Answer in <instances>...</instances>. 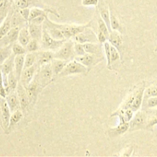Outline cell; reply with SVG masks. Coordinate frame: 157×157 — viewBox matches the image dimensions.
<instances>
[{"mask_svg": "<svg viewBox=\"0 0 157 157\" xmlns=\"http://www.w3.org/2000/svg\"><path fill=\"white\" fill-rule=\"evenodd\" d=\"M154 52H157V46H156V48H155V51H154Z\"/></svg>", "mask_w": 157, "mask_h": 157, "instance_id": "obj_48", "label": "cell"}, {"mask_svg": "<svg viewBox=\"0 0 157 157\" xmlns=\"http://www.w3.org/2000/svg\"><path fill=\"white\" fill-rule=\"evenodd\" d=\"M1 112H2V126L5 130L9 128V122H10V117L12 115L10 108L6 102V99L2 98V101L1 104Z\"/></svg>", "mask_w": 157, "mask_h": 157, "instance_id": "obj_15", "label": "cell"}, {"mask_svg": "<svg viewBox=\"0 0 157 157\" xmlns=\"http://www.w3.org/2000/svg\"><path fill=\"white\" fill-rule=\"evenodd\" d=\"M157 96V86H152V87H148L145 89L144 95V101H147L148 98H152V97Z\"/></svg>", "mask_w": 157, "mask_h": 157, "instance_id": "obj_36", "label": "cell"}, {"mask_svg": "<svg viewBox=\"0 0 157 157\" xmlns=\"http://www.w3.org/2000/svg\"><path fill=\"white\" fill-rule=\"evenodd\" d=\"M54 52L49 50H42L36 52V64L38 66L48 64L54 58Z\"/></svg>", "mask_w": 157, "mask_h": 157, "instance_id": "obj_13", "label": "cell"}, {"mask_svg": "<svg viewBox=\"0 0 157 157\" xmlns=\"http://www.w3.org/2000/svg\"><path fill=\"white\" fill-rule=\"evenodd\" d=\"M38 64H35L32 67H27V68H25L23 70L21 75V78H20L19 82H21V84L25 87H27L32 82V80L34 79V78L35 76V74L37 72V70H38Z\"/></svg>", "mask_w": 157, "mask_h": 157, "instance_id": "obj_9", "label": "cell"}, {"mask_svg": "<svg viewBox=\"0 0 157 157\" xmlns=\"http://www.w3.org/2000/svg\"><path fill=\"white\" fill-rule=\"evenodd\" d=\"M129 129H130V123L120 121L119 124L116 127L110 128L109 130V134H110V136H113V137L121 136V135L124 134L126 132L128 131Z\"/></svg>", "mask_w": 157, "mask_h": 157, "instance_id": "obj_19", "label": "cell"}, {"mask_svg": "<svg viewBox=\"0 0 157 157\" xmlns=\"http://www.w3.org/2000/svg\"><path fill=\"white\" fill-rule=\"evenodd\" d=\"M108 41L110 43L111 45L114 46L119 52H121V46H122L123 44V39L118 31H111L110 32Z\"/></svg>", "mask_w": 157, "mask_h": 157, "instance_id": "obj_22", "label": "cell"}, {"mask_svg": "<svg viewBox=\"0 0 157 157\" xmlns=\"http://www.w3.org/2000/svg\"><path fill=\"white\" fill-rule=\"evenodd\" d=\"M25 55H15V67H14V72L16 75L18 81H20L21 73L24 70L25 66Z\"/></svg>", "mask_w": 157, "mask_h": 157, "instance_id": "obj_21", "label": "cell"}, {"mask_svg": "<svg viewBox=\"0 0 157 157\" xmlns=\"http://www.w3.org/2000/svg\"><path fill=\"white\" fill-rule=\"evenodd\" d=\"M145 103L147 104V108H154V107H157V96L148 98L147 101H145Z\"/></svg>", "mask_w": 157, "mask_h": 157, "instance_id": "obj_42", "label": "cell"}, {"mask_svg": "<svg viewBox=\"0 0 157 157\" xmlns=\"http://www.w3.org/2000/svg\"><path fill=\"white\" fill-rule=\"evenodd\" d=\"M98 11L101 18L105 21L107 25L108 26L109 30L111 32V28H110V9L105 5V3L103 2L102 1H100L98 5Z\"/></svg>", "mask_w": 157, "mask_h": 157, "instance_id": "obj_17", "label": "cell"}, {"mask_svg": "<svg viewBox=\"0 0 157 157\" xmlns=\"http://www.w3.org/2000/svg\"><path fill=\"white\" fill-rule=\"evenodd\" d=\"M12 29V23H11L10 17H6V19L3 21L2 24L0 25V39L4 38L9 30Z\"/></svg>", "mask_w": 157, "mask_h": 157, "instance_id": "obj_26", "label": "cell"}, {"mask_svg": "<svg viewBox=\"0 0 157 157\" xmlns=\"http://www.w3.org/2000/svg\"><path fill=\"white\" fill-rule=\"evenodd\" d=\"M110 28H111L112 31H118V32H121L122 28H121V24H120L119 21H118L117 18L116 17L115 14L110 10Z\"/></svg>", "mask_w": 157, "mask_h": 157, "instance_id": "obj_31", "label": "cell"}, {"mask_svg": "<svg viewBox=\"0 0 157 157\" xmlns=\"http://www.w3.org/2000/svg\"><path fill=\"white\" fill-rule=\"evenodd\" d=\"M28 28L32 39H36L41 41L43 33V25H35L29 22Z\"/></svg>", "mask_w": 157, "mask_h": 157, "instance_id": "obj_18", "label": "cell"}, {"mask_svg": "<svg viewBox=\"0 0 157 157\" xmlns=\"http://www.w3.org/2000/svg\"><path fill=\"white\" fill-rule=\"evenodd\" d=\"M148 116L147 113L144 111H136V114L133 115V117L130 121V130H138V129L145 128L147 126Z\"/></svg>", "mask_w": 157, "mask_h": 157, "instance_id": "obj_7", "label": "cell"}, {"mask_svg": "<svg viewBox=\"0 0 157 157\" xmlns=\"http://www.w3.org/2000/svg\"><path fill=\"white\" fill-rule=\"evenodd\" d=\"M15 57L13 53L1 64V70L3 75H8L11 71H14L15 67Z\"/></svg>", "mask_w": 157, "mask_h": 157, "instance_id": "obj_20", "label": "cell"}, {"mask_svg": "<svg viewBox=\"0 0 157 157\" xmlns=\"http://www.w3.org/2000/svg\"><path fill=\"white\" fill-rule=\"evenodd\" d=\"M75 59L79 61L82 64H84V66H86L88 68V71H90V69L91 67H93L94 66H95L96 64L101 62L103 61V59H104V57L102 55L86 53L85 55H82V56L75 57Z\"/></svg>", "mask_w": 157, "mask_h": 157, "instance_id": "obj_6", "label": "cell"}, {"mask_svg": "<svg viewBox=\"0 0 157 157\" xmlns=\"http://www.w3.org/2000/svg\"><path fill=\"white\" fill-rule=\"evenodd\" d=\"M97 36H98V41H99V43H101V44H104V42L108 41V38L102 32L99 30H98V34H97Z\"/></svg>", "mask_w": 157, "mask_h": 157, "instance_id": "obj_45", "label": "cell"}, {"mask_svg": "<svg viewBox=\"0 0 157 157\" xmlns=\"http://www.w3.org/2000/svg\"><path fill=\"white\" fill-rule=\"evenodd\" d=\"M102 44L101 43L98 44L97 42H88L83 44V45L86 53L102 55Z\"/></svg>", "mask_w": 157, "mask_h": 157, "instance_id": "obj_23", "label": "cell"}, {"mask_svg": "<svg viewBox=\"0 0 157 157\" xmlns=\"http://www.w3.org/2000/svg\"><path fill=\"white\" fill-rule=\"evenodd\" d=\"M18 82H19V81H18V78H17L14 71H11L10 73L8 75V84H9L10 91L16 90Z\"/></svg>", "mask_w": 157, "mask_h": 157, "instance_id": "obj_28", "label": "cell"}, {"mask_svg": "<svg viewBox=\"0 0 157 157\" xmlns=\"http://www.w3.org/2000/svg\"><path fill=\"white\" fill-rule=\"evenodd\" d=\"M98 30L101 31V32H102L103 33H104V35H105L106 36L109 38L110 32V30H109L108 26L107 25V24L105 23V21H104V20L101 18V16H100V18L98 19Z\"/></svg>", "mask_w": 157, "mask_h": 157, "instance_id": "obj_35", "label": "cell"}, {"mask_svg": "<svg viewBox=\"0 0 157 157\" xmlns=\"http://www.w3.org/2000/svg\"><path fill=\"white\" fill-rule=\"evenodd\" d=\"M36 64V52H28L25 55L24 69Z\"/></svg>", "mask_w": 157, "mask_h": 157, "instance_id": "obj_27", "label": "cell"}, {"mask_svg": "<svg viewBox=\"0 0 157 157\" xmlns=\"http://www.w3.org/2000/svg\"><path fill=\"white\" fill-rule=\"evenodd\" d=\"M12 54V44L4 46V47H0V64H2L3 61L7 59Z\"/></svg>", "mask_w": 157, "mask_h": 157, "instance_id": "obj_29", "label": "cell"}, {"mask_svg": "<svg viewBox=\"0 0 157 157\" xmlns=\"http://www.w3.org/2000/svg\"><path fill=\"white\" fill-rule=\"evenodd\" d=\"M133 114H134V112H133V110H132V109L121 107V108L118 109L117 111H115L114 113H112V114L110 115V117L117 116L119 117L120 121H121V122L130 123V121H131L132 118L133 117Z\"/></svg>", "mask_w": 157, "mask_h": 157, "instance_id": "obj_12", "label": "cell"}, {"mask_svg": "<svg viewBox=\"0 0 157 157\" xmlns=\"http://www.w3.org/2000/svg\"><path fill=\"white\" fill-rule=\"evenodd\" d=\"M19 13L21 14V16L26 20V21H29V14H30V9L26 8V9H20Z\"/></svg>", "mask_w": 157, "mask_h": 157, "instance_id": "obj_47", "label": "cell"}, {"mask_svg": "<svg viewBox=\"0 0 157 157\" xmlns=\"http://www.w3.org/2000/svg\"><path fill=\"white\" fill-rule=\"evenodd\" d=\"M81 2L84 6H98L99 0H82Z\"/></svg>", "mask_w": 157, "mask_h": 157, "instance_id": "obj_46", "label": "cell"}, {"mask_svg": "<svg viewBox=\"0 0 157 157\" xmlns=\"http://www.w3.org/2000/svg\"><path fill=\"white\" fill-rule=\"evenodd\" d=\"M8 7L7 0H0V21L3 19L6 15Z\"/></svg>", "mask_w": 157, "mask_h": 157, "instance_id": "obj_38", "label": "cell"}, {"mask_svg": "<svg viewBox=\"0 0 157 157\" xmlns=\"http://www.w3.org/2000/svg\"><path fill=\"white\" fill-rule=\"evenodd\" d=\"M41 48L40 41L36 39H31V41L28 43L25 46L26 51L28 52H37Z\"/></svg>", "mask_w": 157, "mask_h": 157, "instance_id": "obj_32", "label": "cell"}, {"mask_svg": "<svg viewBox=\"0 0 157 157\" xmlns=\"http://www.w3.org/2000/svg\"><path fill=\"white\" fill-rule=\"evenodd\" d=\"M157 124V117H148V121H147L146 129L147 130H153V127Z\"/></svg>", "mask_w": 157, "mask_h": 157, "instance_id": "obj_41", "label": "cell"}, {"mask_svg": "<svg viewBox=\"0 0 157 157\" xmlns=\"http://www.w3.org/2000/svg\"><path fill=\"white\" fill-rule=\"evenodd\" d=\"M88 71V68L84 64L80 63L77 60L73 59L68 61L63 69L62 71L59 74L58 76L61 78H64L66 76L72 75H78V74H86Z\"/></svg>", "mask_w": 157, "mask_h": 157, "instance_id": "obj_4", "label": "cell"}, {"mask_svg": "<svg viewBox=\"0 0 157 157\" xmlns=\"http://www.w3.org/2000/svg\"><path fill=\"white\" fill-rule=\"evenodd\" d=\"M66 40H56L52 38L50 34L44 28H43L42 38H41L40 44H41V48L42 50H49L52 52H55L58 50L60 47L63 44V43Z\"/></svg>", "mask_w": 157, "mask_h": 157, "instance_id": "obj_5", "label": "cell"}, {"mask_svg": "<svg viewBox=\"0 0 157 157\" xmlns=\"http://www.w3.org/2000/svg\"><path fill=\"white\" fill-rule=\"evenodd\" d=\"M48 15H40V16H38L36 17V18L32 19L31 21H29V22L33 23V24L35 25H43Z\"/></svg>", "mask_w": 157, "mask_h": 157, "instance_id": "obj_43", "label": "cell"}, {"mask_svg": "<svg viewBox=\"0 0 157 157\" xmlns=\"http://www.w3.org/2000/svg\"><path fill=\"white\" fill-rule=\"evenodd\" d=\"M74 43L75 41L66 40L62 45L54 52V58H58L67 61L75 59V54L74 51Z\"/></svg>", "mask_w": 157, "mask_h": 157, "instance_id": "obj_3", "label": "cell"}, {"mask_svg": "<svg viewBox=\"0 0 157 157\" xmlns=\"http://www.w3.org/2000/svg\"><path fill=\"white\" fill-rule=\"evenodd\" d=\"M144 91H145V86L144 84L142 87H140L130 96H129L127 101L123 104L122 107L132 109L133 112L138 111L142 106Z\"/></svg>", "mask_w": 157, "mask_h": 157, "instance_id": "obj_2", "label": "cell"}, {"mask_svg": "<svg viewBox=\"0 0 157 157\" xmlns=\"http://www.w3.org/2000/svg\"><path fill=\"white\" fill-rule=\"evenodd\" d=\"M67 62L68 61H64V60L53 58L52 61H51V64H52V70H53L55 75H59V74L62 71V70L64 68Z\"/></svg>", "mask_w": 157, "mask_h": 157, "instance_id": "obj_25", "label": "cell"}, {"mask_svg": "<svg viewBox=\"0 0 157 157\" xmlns=\"http://www.w3.org/2000/svg\"><path fill=\"white\" fill-rule=\"evenodd\" d=\"M5 99H6V102H7L8 105H9L12 113L15 112V110H19L20 103L19 100H18V94H17L16 90H12V91L9 92V93L6 95Z\"/></svg>", "mask_w": 157, "mask_h": 157, "instance_id": "obj_14", "label": "cell"}, {"mask_svg": "<svg viewBox=\"0 0 157 157\" xmlns=\"http://www.w3.org/2000/svg\"><path fill=\"white\" fill-rule=\"evenodd\" d=\"M23 117V114H22V112L21 110H15V112L12 113V115H11V117H10V122H9V127H12V126L15 125L16 124H18Z\"/></svg>", "mask_w": 157, "mask_h": 157, "instance_id": "obj_33", "label": "cell"}, {"mask_svg": "<svg viewBox=\"0 0 157 157\" xmlns=\"http://www.w3.org/2000/svg\"><path fill=\"white\" fill-rule=\"evenodd\" d=\"M75 41L81 44H85L88 42H98V36L91 30L90 27H87L83 32L78 34L74 37Z\"/></svg>", "mask_w": 157, "mask_h": 157, "instance_id": "obj_8", "label": "cell"}, {"mask_svg": "<svg viewBox=\"0 0 157 157\" xmlns=\"http://www.w3.org/2000/svg\"><path fill=\"white\" fill-rule=\"evenodd\" d=\"M110 58H111V63L113 64L114 61H118L121 59V55L120 52L113 45H110Z\"/></svg>", "mask_w": 157, "mask_h": 157, "instance_id": "obj_39", "label": "cell"}, {"mask_svg": "<svg viewBox=\"0 0 157 157\" xmlns=\"http://www.w3.org/2000/svg\"><path fill=\"white\" fill-rule=\"evenodd\" d=\"M16 92L18 97V100H19L20 108L22 110H25L28 106L30 104V101H29L25 87L21 84V82H18L16 88Z\"/></svg>", "mask_w": 157, "mask_h": 157, "instance_id": "obj_11", "label": "cell"}, {"mask_svg": "<svg viewBox=\"0 0 157 157\" xmlns=\"http://www.w3.org/2000/svg\"><path fill=\"white\" fill-rule=\"evenodd\" d=\"M26 91H27L28 96H29V101H30V103L33 102L35 103L36 101L37 98H38V94L40 93L42 89L38 85L36 82H35L34 80H32V82L25 87Z\"/></svg>", "mask_w": 157, "mask_h": 157, "instance_id": "obj_16", "label": "cell"}, {"mask_svg": "<svg viewBox=\"0 0 157 157\" xmlns=\"http://www.w3.org/2000/svg\"><path fill=\"white\" fill-rule=\"evenodd\" d=\"M20 29H21L19 27H12V29L9 30L7 35L4 38L0 39L1 47L11 45V44L15 43L16 41H18V34H19Z\"/></svg>", "mask_w": 157, "mask_h": 157, "instance_id": "obj_10", "label": "cell"}, {"mask_svg": "<svg viewBox=\"0 0 157 157\" xmlns=\"http://www.w3.org/2000/svg\"><path fill=\"white\" fill-rule=\"evenodd\" d=\"M74 51H75V57L82 56L86 54L83 44L76 42V41H75V43H74Z\"/></svg>", "mask_w": 157, "mask_h": 157, "instance_id": "obj_37", "label": "cell"}, {"mask_svg": "<svg viewBox=\"0 0 157 157\" xmlns=\"http://www.w3.org/2000/svg\"><path fill=\"white\" fill-rule=\"evenodd\" d=\"M15 4L18 9H26L29 6V0H15Z\"/></svg>", "mask_w": 157, "mask_h": 157, "instance_id": "obj_44", "label": "cell"}, {"mask_svg": "<svg viewBox=\"0 0 157 157\" xmlns=\"http://www.w3.org/2000/svg\"><path fill=\"white\" fill-rule=\"evenodd\" d=\"M110 43L109 41H106L103 44L104 46V50L105 52L106 58H107V67L108 70H112V63L111 58H110Z\"/></svg>", "mask_w": 157, "mask_h": 157, "instance_id": "obj_30", "label": "cell"}, {"mask_svg": "<svg viewBox=\"0 0 157 157\" xmlns=\"http://www.w3.org/2000/svg\"><path fill=\"white\" fill-rule=\"evenodd\" d=\"M7 93L4 87V81H3V75L1 70V64H0V97L2 98H6Z\"/></svg>", "mask_w": 157, "mask_h": 157, "instance_id": "obj_40", "label": "cell"}, {"mask_svg": "<svg viewBox=\"0 0 157 157\" xmlns=\"http://www.w3.org/2000/svg\"><path fill=\"white\" fill-rule=\"evenodd\" d=\"M12 53L15 55H25L27 53V51L25 46L20 44L19 42H15L12 44Z\"/></svg>", "mask_w": 157, "mask_h": 157, "instance_id": "obj_34", "label": "cell"}, {"mask_svg": "<svg viewBox=\"0 0 157 157\" xmlns=\"http://www.w3.org/2000/svg\"><path fill=\"white\" fill-rule=\"evenodd\" d=\"M54 75L55 74L52 70V64L50 62L38 67V70L33 80L41 89H44L53 81Z\"/></svg>", "mask_w": 157, "mask_h": 157, "instance_id": "obj_1", "label": "cell"}, {"mask_svg": "<svg viewBox=\"0 0 157 157\" xmlns=\"http://www.w3.org/2000/svg\"><path fill=\"white\" fill-rule=\"evenodd\" d=\"M31 39H32V38H31L28 26L21 28L19 31V34H18V42H19L20 44L25 47L28 43L31 41Z\"/></svg>", "mask_w": 157, "mask_h": 157, "instance_id": "obj_24", "label": "cell"}]
</instances>
